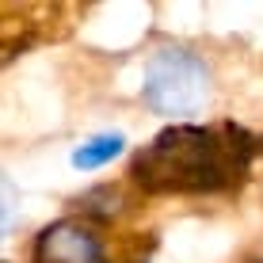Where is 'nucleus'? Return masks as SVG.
<instances>
[{"label":"nucleus","mask_w":263,"mask_h":263,"mask_svg":"<svg viewBox=\"0 0 263 263\" xmlns=\"http://www.w3.org/2000/svg\"><path fill=\"white\" fill-rule=\"evenodd\" d=\"M256 149L259 138L237 122H172L134 153L130 176L145 195H221L244 183Z\"/></svg>","instance_id":"f257e3e1"},{"label":"nucleus","mask_w":263,"mask_h":263,"mask_svg":"<svg viewBox=\"0 0 263 263\" xmlns=\"http://www.w3.org/2000/svg\"><path fill=\"white\" fill-rule=\"evenodd\" d=\"M214 96V72L198 53L183 46H160L149 53L141 72V99L160 119H191Z\"/></svg>","instance_id":"f03ea898"},{"label":"nucleus","mask_w":263,"mask_h":263,"mask_svg":"<svg viewBox=\"0 0 263 263\" xmlns=\"http://www.w3.org/2000/svg\"><path fill=\"white\" fill-rule=\"evenodd\" d=\"M31 263H107L103 240L92 233V225L77 217H61L34 237Z\"/></svg>","instance_id":"7ed1b4c3"},{"label":"nucleus","mask_w":263,"mask_h":263,"mask_svg":"<svg viewBox=\"0 0 263 263\" xmlns=\"http://www.w3.org/2000/svg\"><path fill=\"white\" fill-rule=\"evenodd\" d=\"M122 149H126L122 134H96V138H88L84 145L72 149V168L77 172H96V168L111 164L115 157H122Z\"/></svg>","instance_id":"20e7f679"}]
</instances>
